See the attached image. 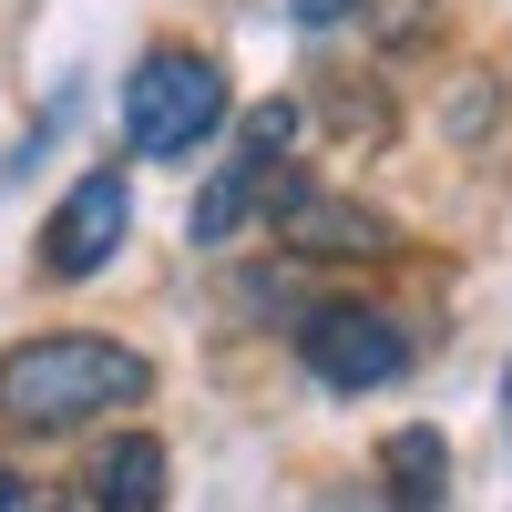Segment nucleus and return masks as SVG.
<instances>
[{"mask_svg":"<svg viewBox=\"0 0 512 512\" xmlns=\"http://www.w3.org/2000/svg\"><path fill=\"white\" fill-rule=\"evenodd\" d=\"M154 390V359L123 349V338H93V328H52V338H21L0 359V420L11 431H82L103 410H134Z\"/></svg>","mask_w":512,"mask_h":512,"instance_id":"obj_1","label":"nucleus"},{"mask_svg":"<svg viewBox=\"0 0 512 512\" xmlns=\"http://www.w3.org/2000/svg\"><path fill=\"white\" fill-rule=\"evenodd\" d=\"M226 123V72L205 62V52H144L134 82H123V144L154 154V164H175L195 154L205 134Z\"/></svg>","mask_w":512,"mask_h":512,"instance_id":"obj_2","label":"nucleus"},{"mask_svg":"<svg viewBox=\"0 0 512 512\" xmlns=\"http://www.w3.org/2000/svg\"><path fill=\"white\" fill-rule=\"evenodd\" d=\"M287 144H297V103H256L246 113V144L205 175L195 195V246H226L236 226L256 216H277V195H287Z\"/></svg>","mask_w":512,"mask_h":512,"instance_id":"obj_3","label":"nucleus"},{"mask_svg":"<svg viewBox=\"0 0 512 512\" xmlns=\"http://www.w3.org/2000/svg\"><path fill=\"white\" fill-rule=\"evenodd\" d=\"M297 359H308L318 390H390L410 369V328L390 308H359V297H318L297 318Z\"/></svg>","mask_w":512,"mask_h":512,"instance_id":"obj_4","label":"nucleus"},{"mask_svg":"<svg viewBox=\"0 0 512 512\" xmlns=\"http://www.w3.org/2000/svg\"><path fill=\"white\" fill-rule=\"evenodd\" d=\"M123 226H134V185H123L113 164H93V175L52 205V226H41V267L52 277H93V267H113Z\"/></svg>","mask_w":512,"mask_h":512,"instance_id":"obj_5","label":"nucleus"},{"mask_svg":"<svg viewBox=\"0 0 512 512\" xmlns=\"http://www.w3.org/2000/svg\"><path fill=\"white\" fill-rule=\"evenodd\" d=\"M297 256H390V226L369 216V205H349V195H318V185H297L287 175V195H277V216H267Z\"/></svg>","mask_w":512,"mask_h":512,"instance_id":"obj_6","label":"nucleus"},{"mask_svg":"<svg viewBox=\"0 0 512 512\" xmlns=\"http://www.w3.org/2000/svg\"><path fill=\"white\" fill-rule=\"evenodd\" d=\"M93 512H164V441H113L93 461Z\"/></svg>","mask_w":512,"mask_h":512,"instance_id":"obj_7","label":"nucleus"},{"mask_svg":"<svg viewBox=\"0 0 512 512\" xmlns=\"http://www.w3.org/2000/svg\"><path fill=\"white\" fill-rule=\"evenodd\" d=\"M379 472H390V502H400V512H441V472H451V451H441L431 420H410V431H390Z\"/></svg>","mask_w":512,"mask_h":512,"instance_id":"obj_8","label":"nucleus"},{"mask_svg":"<svg viewBox=\"0 0 512 512\" xmlns=\"http://www.w3.org/2000/svg\"><path fill=\"white\" fill-rule=\"evenodd\" d=\"M287 11H297V31H328V21H349L359 0H287Z\"/></svg>","mask_w":512,"mask_h":512,"instance_id":"obj_9","label":"nucleus"},{"mask_svg":"<svg viewBox=\"0 0 512 512\" xmlns=\"http://www.w3.org/2000/svg\"><path fill=\"white\" fill-rule=\"evenodd\" d=\"M0 512H21V482H0Z\"/></svg>","mask_w":512,"mask_h":512,"instance_id":"obj_10","label":"nucleus"},{"mask_svg":"<svg viewBox=\"0 0 512 512\" xmlns=\"http://www.w3.org/2000/svg\"><path fill=\"white\" fill-rule=\"evenodd\" d=\"M502 420H512V369H502Z\"/></svg>","mask_w":512,"mask_h":512,"instance_id":"obj_11","label":"nucleus"}]
</instances>
